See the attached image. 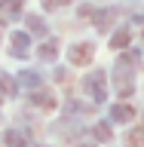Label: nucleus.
<instances>
[{"label": "nucleus", "instance_id": "nucleus-1", "mask_svg": "<svg viewBox=\"0 0 144 147\" xmlns=\"http://www.w3.org/2000/svg\"><path fill=\"white\" fill-rule=\"evenodd\" d=\"M89 58H92V46L83 43V46H77V52L71 49V61H74V64H86Z\"/></svg>", "mask_w": 144, "mask_h": 147}, {"label": "nucleus", "instance_id": "nucleus-2", "mask_svg": "<svg viewBox=\"0 0 144 147\" xmlns=\"http://www.w3.org/2000/svg\"><path fill=\"white\" fill-rule=\"evenodd\" d=\"M86 86H89V92H95V95H104V77H89L86 80Z\"/></svg>", "mask_w": 144, "mask_h": 147}, {"label": "nucleus", "instance_id": "nucleus-3", "mask_svg": "<svg viewBox=\"0 0 144 147\" xmlns=\"http://www.w3.org/2000/svg\"><path fill=\"white\" fill-rule=\"evenodd\" d=\"M12 46H16V49H12L16 55L28 52V37H25V34H16V37H12Z\"/></svg>", "mask_w": 144, "mask_h": 147}, {"label": "nucleus", "instance_id": "nucleus-4", "mask_svg": "<svg viewBox=\"0 0 144 147\" xmlns=\"http://www.w3.org/2000/svg\"><path fill=\"white\" fill-rule=\"evenodd\" d=\"M6 144L9 147H25V135L22 132H6Z\"/></svg>", "mask_w": 144, "mask_h": 147}, {"label": "nucleus", "instance_id": "nucleus-5", "mask_svg": "<svg viewBox=\"0 0 144 147\" xmlns=\"http://www.w3.org/2000/svg\"><path fill=\"white\" fill-rule=\"evenodd\" d=\"M114 119H132V110L120 104V107H114Z\"/></svg>", "mask_w": 144, "mask_h": 147}, {"label": "nucleus", "instance_id": "nucleus-6", "mask_svg": "<svg viewBox=\"0 0 144 147\" xmlns=\"http://www.w3.org/2000/svg\"><path fill=\"white\" fill-rule=\"evenodd\" d=\"M40 55H43V58H55V46H52V43H46V46H43V52H40Z\"/></svg>", "mask_w": 144, "mask_h": 147}]
</instances>
